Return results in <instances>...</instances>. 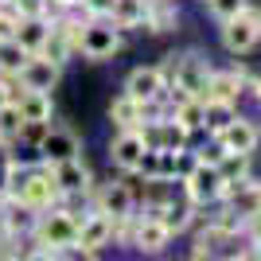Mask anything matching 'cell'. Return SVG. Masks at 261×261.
I'll return each mask as SVG.
<instances>
[{
	"mask_svg": "<svg viewBox=\"0 0 261 261\" xmlns=\"http://www.w3.org/2000/svg\"><path fill=\"white\" fill-rule=\"evenodd\" d=\"M234 117H238V106H234V101L203 98V133H207V137H218Z\"/></svg>",
	"mask_w": 261,
	"mask_h": 261,
	"instance_id": "ffe728a7",
	"label": "cell"
},
{
	"mask_svg": "<svg viewBox=\"0 0 261 261\" xmlns=\"http://www.w3.org/2000/svg\"><path fill=\"white\" fill-rule=\"evenodd\" d=\"M109 121H113V129H141V121H144V106L121 90L117 98L109 101Z\"/></svg>",
	"mask_w": 261,
	"mask_h": 261,
	"instance_id": "d6986e66",
	"label": "cell"
},
{
	"mask_svg": "<svg viewBox=\"0 0 261 261\" xmlns=\"http://www.w3.org/2000/svg\"><path fill=\"white\" fill-rule=\"evenodd\" d=\"M144 133L141 129H117L113 141H109V164L117 168L121 175H137V164L144 156Z\"/></svg>",
	"mask_w": 261,
	"mask_h": 261,
	"instance_id": "8fae6325",
	"label": "cell"
},
{
	"mask_svg": "<svg viewBox=\"0 0 261 261\" xmlns=\"http://www.w3.org/2000/svg\"><path fill=\"white\" fill-rule=\"evenodd\" d=\"M106 246H113V218L90 207L78 222V242H74V257H98Z\"/></svg>",
	"mask_w": 261,
	"mask_h": 261,
	"instance_id": "8992f818",
	"label": "cell"
},
{
	"mask_svg": "<svg viewBox=\"0 0 261 261\" xmlns=\"http://www.w3.org/2000/svg\"><path fill=\"white\" fill-rule=\"evenodd\" d=\"M28 63V51H23L16 39H0V74H8V78H16L20 74V66Z\"/></svg>",
	"mask_w": 261,
	"mask_h": 261,
	"instance_id": "cb8c5ba5",
	"label": "cell"
},
{
	"mask_svg": "<svg viewBox=\"0 0 261 261\" xmlns=\"http://www.w3.org/2000/svg\"><path fill=\"white\" fill-rule=\"evenodd\" d=\"M55 187H59V203H66L70 211H78V203L90 207V195H94V175H90L86 160L74 156V160H59L51 164Z\"/></svg>",
	"mask_w": 261,
	"mask_h": 261,
	"instance_id": "3957f363",
	"label": "cell"
},
{
	"mask_svg": "<svg viewBox=\"0 0 261 261\" xmlns=\"http://www.w3.org/2000/svg\"><path fill=\"white\" fill-rule=\"evenodd\" d=\"M203 4H207V12L215 16L218 23H222V20H230V16H238V12H242V0H203Z\"/></svg>",
	"mask_w": 261,
	"mask_h": 261,
	"instance_id": "f546056e",
	"label": "cell"
},
{
	"mask_svg": "<svg viewBox=\"0 0 261 261\" xmlns=\"http://www.w3.org/2000/svg\"><path fill=\"white\" fill-rule=\"evenodd\" d=\"M35 222H39V211L28 207V203H20V199H4L0 203V234L12 242H32L35 234Z\"/></svg>",
	"mask_w": 261,
	"mask_h": 261,
	"instance_id": "30bf717a",
	"label": "cell"
},
{
	"mask_svg": "<svg viewBox=\"0 0 261 261\" xmlns=\"http://www.w3.org/2000/svg\"><path fill=\"white\" fill-rule=\"evenodd\" d=\"M86 211H70L66 203H55V207L39 211V222H35L32 242L55 250L59 257H74V242H78V222H82Z\"/></svg>",
	"mask_w": 261,
	"mask_h": 261,
	"instance_id": "6da1fadb",
	"label": "cell"
},
{
	"mask_svg": "<svg viewBox=\"0 0 261 261\" xmlns=\"http://www.w3.org/2000/svg\"><path fill=\"white\" fill-rule=\"evenodd\" d=\"M47 4H51L55 12H74L78 4H82V0H47Z\"/></svg>",
	"mask_w": 261,
	"mask_h": 261,
	"instance_id": "d6a6232c",
	"label": "cell"
},
{
	"mask_svg": "<svg viewBox=\"0 0 261 261\" xmlns=\"http://www.w3.org/2000/svg\"><path fill=\"white\" fill-rule=\"evenodd\" d=\"M0 203H4V191H0Z\"/></svg>",
	"mask_w": 261,
	"mask_h": 261,
	"instance_id": "d590c367",
	"label": "cell"
},
{
	"mask_svg": "<svg viewBox=\"0 0 261 261\" xmlns=\"http://www.w3.org/2000/svg\"><path fill=\"white\" fill-rule=\"evenodd\" d=\"M141 133H144V144L148 148H187L191 144V133L172 117V113H164V117H152V121H141Z\"/></svg>",
	"mask_w": 261,
	"mask_h": 261,
	"instance_id": "7c38bea8",
	"label": "cell"
},
{
	"mask_svg": "<svg viewBox=\"0 0 261 261\" xmlns=\"http://www.w3.org/2000/svg\"><path fill=\"white\" fill-rule=\"evenodd\" d=\"M137 253L144 257H156L172 246V230L164 226L160 218H148V215H137V226H133V242H129Z\"/></svg>",
	"mask_w": 261,
	"mask_h": 261,
	"instance_id": "9a60e30c",
	"label": "cell"
},
{
	"mask_svg": "<svg viewBox=\"0 0 261 261\" xmlns=\"http://www.w3.org/2000/svg\"><path fill=\"white\" fill-rule=\"evenodd\" d=\"M74 12L82 16V20H109V12H113V0H82Z\"/></svg>",
	"mask_w": 261,
	"mask_h": 261,
	"instance_id": "83f0119b",
	"label": "cell"
},
{
	"mask_svg": "<svg viewBox=\"0 0 261 261\" xmlns=\"http://www.w3.org/2000/svg\"><path fill=\"white\" fill-rule=\"evenodd\" d=\"M20 94H23V90L16 86V78H8V74H0V109L8 106V101H16V98H20Z\"/></svg>",
	"mask_w": 261,
	"mask_h": 261,
	"instance_id": "1f68e13d",
	"label": "cell"
},
{
	"mask_svg": "<svg viewBox=\"0 0 261 261\" xmlns=\"http://www.w3.org/2000/svg\"><path fill=\"white\" fill-rule=\"evenodd\" d=\"M172 117L191 133V141H195L199 133H203V98H184L179 106H172Z\"/></svg>",
	"mask_w": 261,
	"mask_h": 261,
	"instance_id": "603a6c76",
	"label": "cell"
},
{
	"mask_svg": "<svg viewBox=\"0 0 261 261\" xmlns=\"http://www.w3.org/2000/svg\"><path fill=\"white\" fill-rule=\"evenodd\" d=\"M148 35H164V32H175L179 28V8L175 0H148V12H144V23H141Z\"/></svg>",
	"mask_w": 261,
	"mask_h": 261,
	"instance_id": "e0dca14e",
	"label": "cell"
},
{
	"mask_svg": "<svg viewBox=\"0 0 261 261\" xmlns=\"http://www.w3.org/2000/svg\"><path fill=\"white\" fill-rule=\"evenodd\" d=\"M90 207L109 215V218H129V215H137V191H133L125 179H109V184L94 187Z\"/></svg>",
	"mask_w": 261,
	"mask_h": 261,
	"instance_id": "ba28073f",
	"label": "cell"
},
{
	"mask_svg": "<svg viewBox=\"0 0 261 261\" xmlns=\"http://www.w3.org/2000/svg\"><path fill=\"white\" fill-rule=\"evenodd\" d=\"M218 39H222V47H226L230 55H250L253 47L261 43V20L242 8L238 16L222 20V28H218Z\"/></svg>",
	"mask_w": 261,
	"mask_h": 261,
	"instance_id": "52a82bcc",
	"label": "cell"
},
{
	"mask_svg": "<svg viewBox=\"0 0 261 261\" xmlns=\"http://www.w3.org/2000/svg\"><path fill=\"white\" fill-rule=\"evenodd\" d=\"M12 8H16V16H59L47 0H12Z\"/></svg>",
	"mask_w": 261,
	"mask_h": 261,
	"instance_id": "f1b7e54d",
	"label": "cell"
},
{
	"mask_svg": "<svg viewBox=\"0 0 261 261\" xmlns=\"http://www.w3.org/2000/svg\"><path fill=\"white\" fill-rule=\"evenodd\" d=\"M250 94H253V98H257V106H261V74L253 78V90H250Z\"/></svg>",
	"mask_w": 261,
	"mask_h": 261,
	"instance_id": "836d02e7",
	"label": "cell"
},
{
	"mask_svg": "<svg viewBox=\"0 0 261 261\" xmlns=\"http://www.w3.org/2000/svg\"><path fill=\"white\" fill-rule=\"evenodd\" d=\"M195 168H199V152L191 148V144H187V148H175V184H179V179H187Z\"/></svg>",
	"mask_w": 261,
	"mask_h": 261,
	"instance_id": "4316f807",
	"label": "cell"
},
{
	"mask_svg": "<svg viewBox=\"0 0 261 261\" xmlns=\"http://www.w3.org/2000/svg\"><path fill=\"white\" fill-rule=\"evenodd\" d=\"M47 129H51V121H23L20 125V137H16V144H23V148H39V141L47 137Z\"/></svg>",
	"mask_w": 261,
	"mask_h": 261,
	"instance_id": "484cf974",
	"label": "cell"
},
{
	"mask_svg": "<svg viewBox=\"0 0 261 261\" xmlns=\"http://www.w3.org/2000/svg\"><path fill=\"white\" fill-rule=\"evenodd\" d=\"M164 90H168V70H164V66H137V70H129V78H125V94L137 98L141 106L160 101Z\"/></svg>",
	"mask_w": 261,
	"mask_h": 261,
	"instance_id": "5bb4252c",
	"label": "cell"
},
{
	"mask_svg": "<svg viewBox=\"0 0 261 261\" xmlns=\"http://www.w3.org/2000/svg\"><path fill=\"white\" fill-rule=\"evenodd\" d=\"M179 187H184V199L191 203V207L211 211L215 203H222L226 179H222V172H218V164H203L199 160V168L187 175V179H179Z\"/></svg>",
	"mask_w": 261,
	"mask_h": 261,
	"instance_id": "5b68a950",
	"label": "cell"
},
{
	"mask_svg": "<svg viewBox=\"0 0 261 261\" xmlns=\"http://www.w3.org/2000/svg\"><path fill=\"white\" fill-rule=\"evenodd\" d=\"M250 215H261V187H257V195H253V211Z\"/></svg>",
	"mask_w": 261,
	"mask_h": 261,
	"instance_id": "e575fe53",
	"label": "cell"
},
{
	"mask_svg": "<svg viewBox=\"0 0 261 261\" xmlns=\"http://www.w3.org/2000/svg\"><path fill=\"white\" fill-rule=\"evenodd\" d=\"M215 141L222 144L226 152H257V144H261V129L253 125L250 117H242V113H238V117H234L226 129L215 137Z\"/></svg>",
	"mask_w": 261,
	"mask_h": 261,
	"instance_id": "2e32d148",
	"label": "cell"
},
{
	"mask_svg": "<svg viewBox=\"0 0 261 261\" xmlns=\"http://www.w3.org/2000/svg\"><path fill=\"white\" fill-rule=\"evenodd\" d=\"M47 32H51V16H20V28H16L12 39H16L28 55H35V51H43Z\"/></svg>",
	"mask_w": 261,
	"mask_h": 261,
	"instance_id": "ac0fdd59",
	"label": "cell"
},
{
	"mask_svg": "<svg viewBox=\"0 0 261 261\" xmlns=\"http://www.w3.org/2000/svg\"><path fill=\"white\" fill-rule=\"evenodd\" d=\"M35 156H39L43 164L74 160V156H82V137H78L74 129H66V125H51L47 137L39 141V148H35Z\"/></svg>",
	"mask_w": 261,
	"mask_h": 261,
	"instance_id": "4fadbf2b",
	"label": "cell"
},
{
	"mask_svg": "<svg viewBox=\"0 0 261 261\" xmlns=\"http://www.w3.org/2000/svg\"><path fill=\"white\" fill-rule=\"evenodd\" d=\"M59 82H63V63L47 59L43 51L28 55V63H23L20 74H16V86L20 90H43V94H51Z\"/></svg>",
	"mask_w": 261,
	"mask_h": 261,
	"instance_id": "9c48e42d",
	"label": "cell"
},
{
	"mask_svg": "<svg viewBox=\"0 0 261 261\" xmlns=\"http://www.w3.org/2000/svg\"><path fill=\"white\" fill-rule=\"evenodd\" d=\"M144 12H148V0H113V12H109V20L117 23L121 32H141Z\"/></svg>",
	"mask_w": 261,
	"mask_h": 261,
	"instance_id": "44dd1931",
	"label": "cell"
},
{
	"mask_svg": "<svg viewBox=\"0 0 261 261\" xmlns=\"http://www.w3.org/2000/svg\"><path fill=\"white\" fill-rule=\"evenodd\" d=\"M125 32L113 20H82L78 23V39H74V55H82L86 63H106L121 51Z\"/></svg>",
	"mask_w": 261,
	"mask_h": 261,
	"instance_id": "7a4b0ae2",
	"label": "cell"
},
{
	"mask_svg": "<svg viewBox=\"0 0 261 261\" xmlns=\"http://www.w3.org/2000/svg\"><path fill=\"white\" fill-rule=\"evenodd\" d=\"M16 106H20L23 121H51L55 117L51 94H43V90H23L20 98H16Z\"/></svg>",
	"mask_w": 261,
	"mask_h": 261,
	"instance_id": "7402d4cb",
	"label": "cell"
},
{
	"mask_svg": "<svg viewBox=\"0 0 261 261\" xmlns=\"http://www.w3.org/2000/svg\"><path fill=\"white\" fill-rule=\"evenodd\" d=\"M218 172H222V179H242V175H253V152H222Z\"/></svg>",
	"mask_w": 261,
	"mask_h": 261,
	"instance_id": "d4e9b609",
	"label": "cell"
},
{
	"mask_svg": "<svg viewBox=\"0 0 261 261\" xmlns=\"http://www.w3.org/2000/svg\"><path fill=\"white\" fill-rule=\"evenodd\" d=\"M168 82L179 90H187L191 98H207V78H211V63L203 51H184V55H168Z\"/></svg>",
	"mask_w": 261,
	"mask_h": 261,
	"instance_id": "277c9868",
	"label": "cell"
},
{
	"mask_svg": "<svg viewBox=\"0 0 261 261\" xmlns=\"http://www.w3.org/2000/svg\"><path fill=\"white\" fill-rule=\"evenodd\" d=\"M16 28H20V16H16V8H12V4H0V39L16 35Z\"/></svg>",
	"mask_w": 261,
	"mask_h": 261,
	"instance_id": "4dcf8cb0",
	"label": "cell"
}]
</instances>
